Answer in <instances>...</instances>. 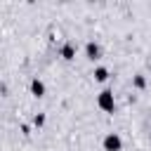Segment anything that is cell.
Segmentation results:
<instances>
[{
    "label": "cell",
    "instance_id": "cell-5",
    "mask_svg": "<svg viewBox=\"0 0 151 151\" xmlns=\"http://www.w3.org/2000/svg\"><path fill=\"white\" fill-rule=\"evenodd\" d=\"M31 94L38 97V99L45 97V83H42L40 78H33V80H31Z\"/></svg>",
    "mask_w": 151,
    "mask_h": 151
},
{
    "label": "cell",
    "instance_id": "cell-4",
    "mask_svg": "<svg viewBox=\"0 0 151 151\" xmlns=\"http://www.w3.org/2000/svg\"><path fill=\"white\" fill-rule=\"evenodd\" d=\"M59 54H61V59H66V61H71V59H76V45H73L71 40H66V42L61 45V50H59Z\"/></svg>",
    "mask_w": 151,
    "mask_h": 151
},
{
    "label": "cell",
    "instance_id": "cell-2",
    "mask_svg": "<svg viewBox=\"0 0 151 151\" xmlns=\"http://www.w3.org/2000/svg\"><path fill=\"white\" fill-rule=\"evenodd\" d=\"M101 146H104V151H123V139H120V134L109 132V134L104 137Z\"/></svg>",
    "mask_w": 151,
    "mask_h": 151
},
{
    "label": "cell",
    "instance_id": "cell-8",
    "mask_svg": "<svg viewBox=\"0 0 151 151\" xmlns=\"http://www.w3.org/2000/svg\"><path fill=\"white\" fill-rule=\"evenodd\" d=\"M33 125H35V127H42V125H45V113H35V116H33Z\"/></svg>",
    "mask_w": 151,
    "mask_h": 151
},
{
    "label": "cell",
    "instance_id": "cell-1",
    "mask_svg": "<svg viewBox=\"0 0 151 151\" xmlns=\"http://www.w3.org/2000/svg\"><path fill=\"white\" fill-rule=\"evenodd\" d=\"M97 104H99V109H101V111L111 113V111L116 109V99H113V92H111V90H101V92H99V97H97Z\"/></svg>",
    "mask_w": 151,
    "mask_h": 151
},
{
    "label": "cell",
    "instance_id": "cell-3",
    "mask_svg": "<svg viewBox=\"0 0 151 151\" xmlns=\"http://www.w3.org/2000/svg\"><path fill=\"white\" fill-rule=\"evenodd\" d=\"M85 54H87V59H92V61H94V59H99V57H101V47H99L94 40H87V42H85Z\"/></svg>",
    "mask_w": 151,
    "mask_h": 151
},
{
    "label": "cell",
    "instance_id": "cell-7",
    "mask_svg": "<svg viewBox=\"0 0 151 151\" xmlns=\"http://www.w3.org/2000/svg\"><path fill=\"white\" fill-rule=\"evenodd\" d=\"M132 85H134L137 90H144V87H146V78H144L142 73H137V76H132Z\"/></svg>",
    "mask_w": 151,
    "mask_h": 151
},
{
    "label": "cell",
    "instance_id": "cell-6",
    "mask_svg": "<svg viewBox=\"0 0 151 151\" xmlns=\"http://www.w3.org/2000/svg\"><path fill=\"white\" fill-rule=\"evenodd\" d=\"M92 76H94L97 83H104V80H109V68H106V66H97Z\"/></svg>",
    "mask_w": 151,
    "mask_h": 151
}]
</instances>
